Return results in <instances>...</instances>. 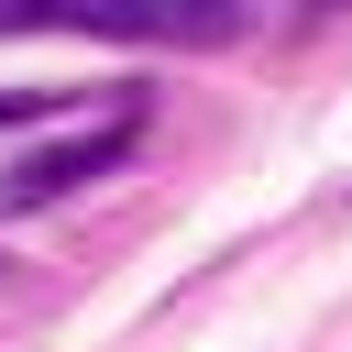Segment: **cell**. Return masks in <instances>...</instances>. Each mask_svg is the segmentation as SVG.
<instances>
[{
	"instance_id": "cell-2",
	"label": "cell",
	"mask_w": 352,
	"mask_h": 352,
	"mask_svg": "<svg viewBox=\"0 0 352 352\" xmlns=\"http://www.w3.org/2000/svg\"><path fill=\"white\" fill-rule=\"evenodd\" d=\"M44 110H66V88H0V132L11 121H44Z\"/></svg>"
},
{
	"instance_id": "cell-4",
	"label": "cell",
	"mask_w": 352,
	"mask_h": 352,
	"mask_svg": "<svg viewBox=\"0 0 352 352\" xmlns=\"http://www.w3.org/2000/svg\"><path fill=\"white\" fill-rule=\"evenodd\" d=\"M0 275H11V264H0Z\"/></svg>"
},
{
	"instance_id": "cell-3",
	"label": "cell",
	"mask_w": 352,
	"mask_h": 352,
	"mask_svg": "<svg viewBox=\"0 0 352 352\" xmlns=\"http://www.w3.org/2000/svg\"><path fill=\"white\" fill-rule=\"evenodd\" d=\"M308 11H341V0H308Z\"/></svg>"
},
{
	"instance_id": "cell-1",
	"label": "cell",
	"mask_w": 352,
	"mask_h": 352,
	"mask_svg": "<svg viewBox=\"0 0 352 352\" xmlns=\"http://www.w3.org/2000/svg\"><path fill=\"white\" fill-rule=\"evenodd\" d=\"M132 154V110H110L99 132H66V143H44V154H22V165H0V198H66V187H88V176H110Z\"/></svg>"
}]
</instances>
